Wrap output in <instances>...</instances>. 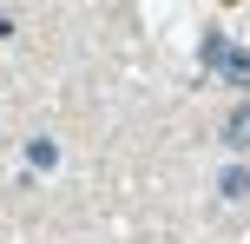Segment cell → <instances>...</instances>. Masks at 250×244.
<instances>
[{
	"mask_svg": "<svg viewBox=\"0 0 250 244\" xmlns=\"http://www.w3.org/2000/svg\"><path fill=\"white\" fill-rule=\"evenodd\" d=\"M204 66H217L230 86H250V53H237L224 33H211V40H204Z\"/></svg>",
	"mask_w": 250,
	"mask_h": 244,
	"instance_id": "1",
	"label": "cell"
},
{
	"mask_svg": "<svg viewBox=\"0 0 250 244\" xmlns=\"http://www.w3.org/2000/svg\"><path fill=\"white\" fill-rule=\"evenodd\" d=\"M224 145H230V152H244V145H250V99L237 106V112H230V126H224Z\"/></svg>",
	"mask_w": 250,
	"mask_h": 244,
	"instance_id": "2",
	"label": "cell"
},
{
	"mask_svg": "<svg viewBox=\"0 0 250 244\" xmlns=\"http://www.w3.org/2000/svg\"><path fill=\"white\" fill-rule=\"evenodd\" d=\"M217 192H224L230 205H244V198H250V172H244V165H230L224 178H217Z\"/></svg>",
	"mask_w": 250,
	"mask_h": 244,
	"instance_id": "3",
	"label": "cell"
},
{
	"mask_svg": "<svg viewBox=\"0 0 250 244\" xmlns=\"http://www.w3.org/2000/svg\"><path fill=\"white\" fill-rule=\"evenodd\" d=\"M26 165H33V172H53V165H60V145H53V139H33V145H26Z\"/></svg>",
	"mask_w": 250,
	"mask_h": 244,
	"instance_id": "4",
	"label": "cell"
}]
</instances>
